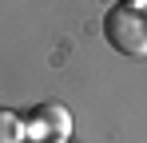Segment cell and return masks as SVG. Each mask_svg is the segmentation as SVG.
Here are the masks:
<instances>
[{
  "label": "cell",
  "mask_w": 147,
  "mask_h": 143,
  "mask_svg": "<svg viewBox=\"0 0 147 143\" xmlns=\"http://www.w3.org/2000/svg\"><path fill=\"white\" fill-rule=\"evenodd\" d=\"M103 36H107V44L115 48L119 56H131V60L147 56V12L135 8V4H115V8H107V16H103Z\"/></svg>",
  "instance_id": "obj_1"
},
{
  "label": "cell",
  "mask_w": 147,
  "mask_h": 143,
  "mask_svg": "<svg viewBox=\"0 0 147 143\" xmlns=\"http://www.w3.org/2000/svg\"><path fill=\"white\" fill-rule=\"evenodd\" d=\"M24 135L36 143H68L72 135V111L64 103H40L24 115Z\"/></svg>",
  "instance_id": "obj_2"
},
{
  "label": "cell",
  "mask_w": 147,
  "mask_h": 143,
  "mask_svg": "<svg viewBox=\"0 0 147 143\" xmlns=\"http://www.w3.org/2000/svg\"><path fill=\"white\" fill-rule=\"evenodd\" d=\"M24 119L8 107H0V143H24Z\"/></svg>",
  "instance_id": "obj_3"
}]
</instances>
